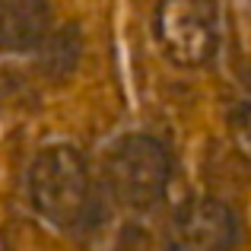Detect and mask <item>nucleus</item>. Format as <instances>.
Returning a JSON list of instances; mask_svg holds the SVG:
<instances>
[{
  "label": "nucleus",
  "instance_id": "nucleus-1",
  "mask_svg": "<svg viewBox=\"0 0 251 251\" xmlns=\"http://www.w3.org/2000/svg\"><path fill=\"white\" fill-rule=\"evenodd\" d=\"M156 32L175 61H207L216 48V32H220L213 0H162Z\"/></svg>",
  "mask_w": 251,
  "mask_h": 251
},
{
  "label": "nucleus",
  "instance_id": "nucleus-2",
  "mask_svg": "<svg viewBox=\"0 0 251 251\" xmlns=\"http://www.w3.org/2000/svg\"><path fill=\"white\" fill-rule=\"evenodd\" d=\"M35 207L51 223H70L86 207L83 166L70 156V150H48L32 172Z\"/></svg>",
  "mask_w": 251,
  "mask_h": 251
},
{
  "label": "nucleus",
  "instance_id": "nucleus-3",
  "mask_svg": "<svg viewBox=\"0 0 251 251\" xmlns=\"http://www.w3.org/2000/svg\"><path fill=\"white\" fill-rule=\"evenodd\" d=\"M169 245L172 251H232L235 216L216 201H197L175 216Z\"/></svg>",
  "mask_w": 251,
  "mask_h": 251
},
{
  "label": "nucleus",
  "instance_id": "nucleus-4",
  "mask_svg": "<svg viewBox=\"0 0 251 251\" xmlns=\"http://www.w3.org/2000/svg\"><path fill=\"white\" fill-rule=\"evenodd\" d=\"M162 178H166V166H162L159 150H140L137 143H124L115 156V184L127 201L137 207H147L150 197L162 191Z\"/></svg>",
  "mask_w": 251,
  "mask_h": 251
},
{
  "label": "nucleus",
  "instance_id": "nucleus-5",
  "mask_svg": "<svg viewBox=\"0 0 251 251\" xmlns=\"http://www.w3.org/2000/svg\"><path fill=\"white\" fill-rule=\"evenodd\" d=\"M0 251H3V242H0Z\"/></svg>",
  "mask_w": 251,
  "mask_h": 251
}]
</instances>
